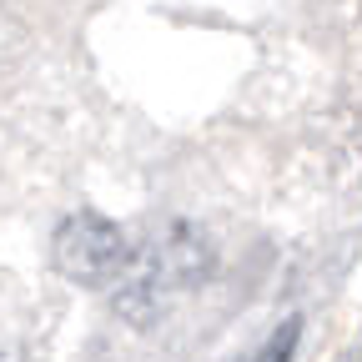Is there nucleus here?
<instances>
[{
    "mask_svg": "<svg viewBox=\"0 0 362 362\" xmlns=\"http://www.w3.org/2000/svg\"><path fill=\"white\" fill-rule=\"evenodd\" d=\"M56 267L71 282L106 287V282H116L131 267V242H126V232L111 216L76 211V216L61 221V232H56Z\"/></svg>",
    "mask_w": 362,
    "mask_h": 362,
    "instance_id": "1",
    "label": "nucleus"
},
{
    "mask_svg": "<svg viewBox=\"0 0 362 362\" xmlns=\"http://www.w3.org/2000/svg\"><path fill=\"white\" fill-rule=\"evenodd\" d=\"M292 347H297V317H292V322H282V327H277V337L267 342L262 362H287V352H292Z\"/></svg>",
    "mask_w": 362,
    "mask_h": 362,
    "instance_id": "3",
    "label": "nucleus"
},
{
    "mask_svg": "<svg viewBox=\"0 0 362 362\" xmlns=\"http://www.w3.org/2000/svg\"><path fill=\"white\" fill-rule=\"evenodd\" d=\"M0 362H25V357H16V352H0Z\"/></svg>",
    "mask_w": 362,
    "mask_h": 362,
    "instance_id": "4",
    "label": "nucleus"
},
{
    "mask_svg": "<svg viewBox=\"0 0 362 362\" xmlns=\"http://www.w3.org/2000/svg\"><path fill=\"white\" fill-rule=\"evenodd\" d=\"M206 272H211V247L202 242V232L197 226H171V232L146 252V262H141V277L146 287H156V292H166V287H197V282H206Z\"/></svg>",
    "mask_w": 362,
    "mask_h": 362,
    "instance_id": "2",
    "label": "nucleus"
}]
</instances>
